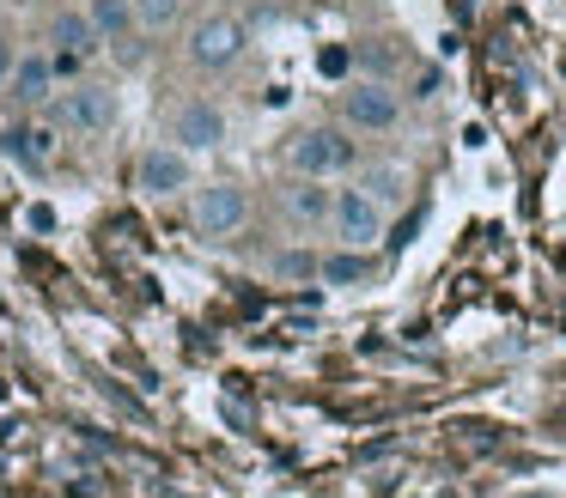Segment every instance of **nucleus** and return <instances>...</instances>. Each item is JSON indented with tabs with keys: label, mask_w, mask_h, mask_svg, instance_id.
<instances>
[{
	"label": "nucleus",
	"mask_w": 566,
	"mask_h": 498,
	"mask_svg": "<svg viewBox=\"0 0 566 498\" xmlns=\"http://www.w3.org/2000/svg\"><path fill=\"white\" fill-rule=\"evenodd\" d=\"M165 140L184 146L189 158L213 152V146H226V109L208 104V97H184V104L171 109V128H165Z\"/></svg>",
	"instance_id": "9"
},
{
	"label": "nucleus",
	"mask_w": 566,
	"mask_h": 498,
	"mask_svg": "<svg viewBox=\"0 0 566 498\" xmlns=\"http://www.w3.org/2000/svg\"><path fill=\"white\" fill-rule=\"evenodd\" d=\"M354 189H366L371 201H378L384 213H390V206L408 194V170H402V165H371V170H359V182H354Z\"/></svg>",
	"instance_id": "15"
},
{
	"label": "nucleus",
	"mask_w": 566,
	"mask_h": 498,
	"mask_svg": "<svg viewBox=\"0 0 566 498\" xmlns=\"http://www.w3.org/2000/svg\"><path fill=\"white\" fill-rule=\"evenodd\" d=\"M43 49H50V61H55V80H74L80 67H86L92 55L104 49V36L92 31V19H86V7H62L50 24H43Z\"/></svg>",
	"instance_id": "5"
},
{
	"label": "nucleus",
	"mask_w": 566,
	"mask_h": 498,
	"mask_svg": "<svg viewBox=\"0 0 566 498\" xmlns=\"http://www.w3.org/2000/svg\"><path fill=\"white\" fill-rule=\"evenodd\" d=\"M250 219V189L238 177H213V182H196V194H189V225L201 231V237H238Z\"/></svg>",
	"instance_id": "3"
},
{
	"label": "nucleus",
	"mask_w": 566,
	"mask_h": 498,
	"mask_svg": "<svg viewBox=\"0 0 566 498\" xmlns=\"http://www.w3.org/2000/svg\"><path fill=\"white\" fill-rule=\"evenodd\" d=\"M281 274H298V279H305V274H317V262H311V255H281Z\"/></svg>",
	"instance_id": "17"
},
{
	"label": "nucleus",
	"mask_w": 566,
	"mask_h": 498,
	"mask_svg": "<svg viewBox=\"0 0 566 498\" xmlns=\"http://www.w3.org/2000/svg\"><path fill=\"white\" fill-rule=\"evenodd\" d=\"M7 97H13L19 109H43L55 97V61L50 49H31V55L13 61V73H7Z\"/></svg>",
	"instance_id": "10"
},
{
	"label": "nucleus",
	"mask_w": 566,
	"mask_h": 498,
	"mask_svg": "<svg viewBox=\"0 0 566 498\" xmlns=\"http://www.w3.org/2000/svg\"><path fill=\"white\" fill-rule=\"evenodd\" d=\"M177 12H184V0H135V24H140V31H171Z\"/></svg>",
	"instance_id": "16"
},
{
	"label": "nucleus",
	"mask_w": 566,
	"mask_h": 498,
	"mask_svg": "<svg viewBox=\"0 0 566 498\" xmlns=\"http://www.w3.org/2000/svg\"><path fill=\"white\" fill-rule=\"evenodd\" d=\"M43 109H50V128H62V134H111L116 128V85L74 80L67 92H55Z\"/></svg>",
	"instance_id": "2"
},
{
	"label": "nucleus",
	"mask_w": 566,
	"mask_h": 498,
	"mask_svg": "<svg viewBox=\"0 0 566 498\" xmlns=\"http://www.w3.org/2000/svg\"><path fill=\"white\" fill-rule=\"evenodd\" d=\"M323 225L335 231V243H342V250H371V243L384 237V206L371 201L366 189H354V182H347V189L329 194V219H323Z\"/></svg>",
	"instance_id": "7"
},
{
	"label": "nucleus",
	"mask_w": 566,
	"mask_h": 498,
	"mask_svg": "<svg viewBox=\"0 0 566 498\" xmlns=\"http://www.w3.org/2000/svg\"><path fill=\"white\" fill-rule=\"evenodd\" d=\"M13 61H19V55H13V36H0V85H7V73H13Z\"/></svg>",
	"instance_id": "18"
},
{
	"label": "nucleus",
	"mask_w": 566,
	"mask_h": 498,
	"mask_svg": "<svg viewBox=\"0 0 566 498\" xmlns=\"http://www.w3.org/2000/svg\"><path fill=\"white\" fill-rule=\"evenodd\" d=\"M0 158H13L19 170H50L55 128L50 121H13V128H0Z\"/></svg>",
	"instance_id": "11"
},
{
	"label": "nucleus",
	"mask_w": 566,
	"mask_h": 498,
	"mask_svg": "<svg viewBox=\"0 0 566 498\" xmlns=\"http://www.w3.org/2000/svg\"><path fill=\"white\" fill-rule=\"evenodd\" d=\"M281 165L293 170V177H342V170L359 165V146L347 140V128H335V121H317V128H298L293 140L281 146Z\"/></svg>",
	"instance_id": "1"
},
{
	"label": "nucleus",
	"mask_w": 566,
	"mask_h": 498,
	"mask_svg": "<svg viewBox=\"0 0 566 498\" xmlns=\"http://www.w3.org/2000/svg\"><path fill=\"white\" fill-rule=\"evenodd\" d=\"M67 7H86V0H67Z\"/></svg>",
	"instance_id": "20"
},
{
	"label": "nucleus",
	"mask_w": 566,
	"mask_h": 498,
	"mask_svg": "<svg viewBox=\"0 0 566 498\" xmlns=\"http://www.w3.org/2000/svg\"><path fill=\"white\" fill-rule=\"evenodd\" d=\"M317 279L323 286H359V279H371V255L366 250H329L317 262Z\"/></svg>",
	"instance_id": "14"
},
{
	"label": "nucleus",
	"mask_w": 566,
	"mask_h": 498,
	"mask_svg": "<svg viewBox=\"0 0 566 498\" xmlns=\"http://www.w3.org/2000/svg\"><path fill=\"white\" fill-rule=\"evenodd\" d=\"M135 189L147 194V201H171V194L196 189V158H189L184 146H171V140L140 146V158H135Z\"/></svg>",
	"instance_id": "6"
},
{
	"label": "nucleus",
	"mask_w": 566,
	"mask_h": 498,
	"mask_svg": "<svg viewBox=\"0 0 566 498\" xmlns=\"http://www.w3.org/2000/svg\"><path fill=\"white\" fill-rule=\"evenodd\" d=\"M250 49V24L232 19V12H213V19L189 24V43H184V61L196 73H226L238 67V55Z\"/></svg>",
	"instance_id": "4"
},
{
	"label": "nucleus",
	"mask_w": 566,
	"mask_h": 498,
	"mask_svg": "<svg viewBox=\"0 0 566 498\" xmlns=\"http://www.w3.org/2000/svg\"><path fill=\"white\" fill-rule=\"evenodd\" d=\"M342 128H354V134H390L396 121H402V97L390 92L384 80H354V85H342Z\"/></svg>",
	"instance_id": "8"
},
{
	"label": "nucleus",
	"mask_w": 566,
	"mask_h": 498,
	"mask_svg": "<svg viewBox=\"0 0 566 498\" xmlns=\"http://www.w3.org/2000/svg\"><path fill=\"white\" fill-rule=\"evenodd\" d=\"M329 194L335 189H323V177H293L281 189V206H286V219H298V225H323V219H329Z\"/></svg>",
	"instance_id": "12"
},
{
	"label": "nucleus",
	"mask_w": 566,
	"mask_h": 498,
	"mask_svg": "<svg viewBox=\"0 0 566 498\" xmlns=\"http://www.w3.org/2000/svg\"><path fill=\"white\" fill-rule=\"evenodd\" d=\"M86 19L92 31L104 36V43H123V36H135V0H86Z\"/></svg>",
	"instance_id": "13"
},
{
	"label": "nucleus",
	"mask_w": 566,
	"mask_h": 498,
	"mask_svg": "<svg viewBox=\"0 0 566 498\" xmlns=\"http://www.w3.org/2000/svg\"><path fill=\"white\" fill-rule=\"evenodd\" d=\"M512 498H554V492H512Z\"/></svg>",
	"instance_id": "19"
}]
</instances>
